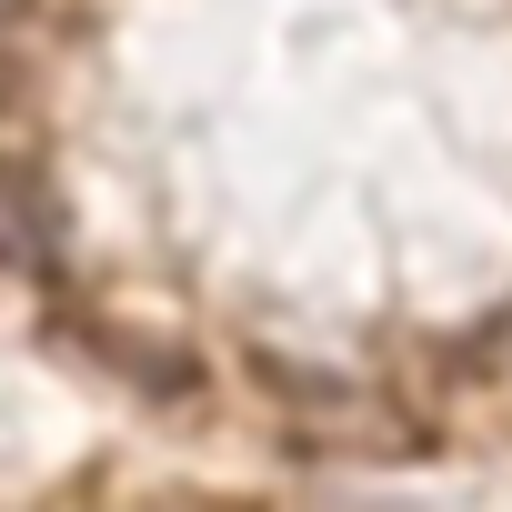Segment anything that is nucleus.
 I'll return each instance as SVG.
<instances>
[{
  "mask_svg": "<svg viewBox=\"0 0 512 512\" xmlns=\"http://www.w3.org/2000/svg\"><path fill=\"white\" fill-rule=\"evenodd\" d=\"M0 21H21V0H0Z\"/></svg>",
  "mask_w": 512,
  "mask_h": 512,
  "instance_id": "nucleus-1",
  "label": "nucleus"
}]
</instances>
